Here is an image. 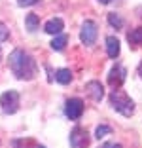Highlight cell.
Masks as SVG:
<instances>
[{
  "label": "cell",
  "mask_w": 142,
  "mask_h": 148,
  "mask_svg": "<svg viewBox=\"0 0 142 148\" xmlns=\"http://www.w3.org/2000/svg\"><path fill=\"white\" fill-rule=\"evenodd\" d=\"M125 78H127V70H125V66L114 65L112 70H110V74H108V84L117 89V87H119L121 84L125 82Z\"/></svg>",
  "instance_id": "7"
},
{
  "label": "cell",
  "mask_w": 142,
  "mask_h": 148,
  "mask_svg": "<svg viewBox=\"0 0 142 148\" xmlns=\"http://www.w3.org/2000/svg\"><path fill=\"white\" fill-rule=\"evenodd\" d=\"M85 91L89 93V97L93 101H97V103L104 97V87H102V84L97 82V80H91V82L85 84Z\"/></svg>",
  "instance_id": "8"
},
{
  "label": "cell",
  "mask_w": 142,
  "mask_h": 148,
  "mask_svg": "<svg viewBox=\"0 0 142 148\" xmlns=\"http://www.w3.org/2000/svg\"><path fill=\"white\" fill-rule=\"evenodd\" d=\"M110 133H112V127H110V125H99V127H97V131H95V137L100 140L102 137L110 135Z\"/></svg>",
  "instance_id": "16"
},
{
  "label": "cell",
  "mask_w": 142,
  "mask_h": 148,
  "mask_svg": "<svg viewBox=\"0 0 142 148\" xmlns=\"http://www.w3.org/2000/svg\"><path fill=\"white\" fill-rule=\"evenodd\" d=\"M0 59H2V49H0Z\"/></svg>",
  "instance_id": "22"
},
{
  "label": "cell",
  "mask_w": 142,
  "mask_h": 148,
  "mask_svg": "<svg viewBox=\"0 0 142 148\" xmlns=\"http://www.w3.org/2000/svg\"><path fill=\"white\" fill-rule=\"evenodd\" d=\"M65 114L66 118L70 120H80L83 114V101L74 97V99H68L66 101V106H65Z\"/></svg>",
  "instance_id": "6"
},
{
  "label": "cell",
  "mask_w": 142,
  "mask_h": 148,
  "mask_svg": "<svg viewBox=\"0 0 142 148\" xmlns=\"http://www.w3.org/2000/svg\"><path fill=\"white\" fill-rule=\"evenodd\" d=\"M36 2H38V0H17V4L23 6V8H25V6H34Z\"/></svg>",
  "instance_id": "18"
},
{
  "label": "cell",
  "mask_w": 142,
  "mask_h": 148,
  "mask_svg": "<svg viewBox=\"0 0 142 148\" xmlns=\"http://www.w3.org/2000/svg\"><path fill=\"white\" fill-rule=\"evenodd\" d=\"M100 4H110V2H112V0H99Z\"/></svg>",
  "instance_id": "21"
},
{
  "label": "cell",
  "mask_w": 142,
  "mask_h": 148,
  "mask_svg": "<svg viewBox=\"0 0 142 148\" xmlns=\"http://www.w3.org/2000/svg\"><path fill=\"white\" fill-rule=\"evenodd\" d=\"M36 148H46V146H36Z\"/></svg>",
  "instance_id": "23"
},
{
  "label": "cell",
  "mask_w": 142,
  "mask_h": 148,
  "mask_svg": "<svg viewBox=\"0 0 142 148\" xmlns=\"http://www.w3.org/2000/svg\"><path fill=\"white\" fill-rule=\"evenodd\" d=\"M0 108L4 114H15L19 108V93L15 89L4 91L0 95Z\"/></svg>",
  "instance_id": "3"
},
{
  "label": "cell",
  "mask_w": 142,
  "mask_h": 148,
  "mask_svg": "<svg viewBox=\"0 0 142 148\" xmlns=\"http://www.w3.org/2000/svg\"><path fill=\"white\" fill-rule=\"evenodd\" d=\"M8 36H10V29L2 21H0V42H6V40H8Z\"/></svg>",
  "instance_id": "17"
},
{
  "label": "cell",
  "mask_w": 142,
  "mask_h": 148,
  "mask_svg": "<svg viewBox=\"0 0 142 148\" xmlns=\"http://www.w3.org/2000/svg\"><path fill=\"white\" fill-rule=\"evenodd\" d=\"M127 40H129L131 44H142V27L133 29V31L127 34Z\"/></svg>",
  "instance_id": "14"
},
{
  "label": "cell",
  "mask_w": 142,
  "mask_h": 148,
  "mask_svg": "<svg viewBox=\"0 0 142 148\" xmlns=\"http://www.w3.org/2000/svg\"><path fill=\"white\" fill-rule=\"evenodd\" d=\"M119 51H121L119 40H117L116 36H108V38H106V53H108V57L116 59V57L119 55Z\"/></svg>",
  "instance_id": "10"
},
{
  "label": "cell",
  "mask_w": 142,
  "mask_h": 148,
  "mask_svg": "<svg viewBox=\"0 0 142 148\" xmlns=\"http://www.w3.org/2000/svg\"><path fill=\"white\" fill-rule=\"evenodd\" d=\"M137 72H138V76H140V78H142V61L138 63V69H137Z\"/></svg>",
  "instance_id": "20"
},
{
  "label": "cell",
  "mask_w": 142,
  "mask_h": 148,
  "mask_svg": "<svg viewBox=\"0 0 142 148\" xmlns=\"http://www.w3.org/2000/svg\"><path fill=\"white\" fill-rule=\"evenodd\" d=\"M55 80L59 84H63V86H66V84L72 82V72H70L68 69H59L55 72Z\"/></svg>",
  "instance_id": "12"
},
{
  "label": "cell",
  "mask_w": 142,
  "mask_h": 148,
  "mask_svg": "<svg viewBox=\"0 0 142 148\" xmlns=\"http://www.w3.org/2000/svg\"><path fill=\"white\" fill-rule=\"evenodd\" d=\"M10 69L15 74V78L19 80H32L38 74V66H36V61L32 59V55L23 49H13L10 53Z\"/></svg>",
  "instance_id": "1"
},
{
  "label": "cell",
  "mask_w": 142,
  "mask_h": 148,
  "mask_svg": "<svg viewBox=\"0 0 142 148\" xmlns=\"http://www.w3.org/2000/svg\"><path fill=\"white\" fill-rule=\"evenodd\" d=\"M25 27H27V31L29 32H36L40 29V19L36 13H29L25 17Z\"/></svg>",
  "instance_id": "11"
},
{
  "label": "cell",
  "mask_w": 142,
  "mask_h": 148,
  "mask_svg": "<svg viewBox=\"0 0 142 148\" xmlns=\"http://www.w3.org/2000/svg\"><path fill=\"white\" fill-rule=\"evenodd\" d=\"M63 29H65V23H63V19L61 17H55V19H49V21L44 25V31L47 32V34H61L63 32Z\"/></svg>",
  "instance_id": "9"
},
{
  "label": "cell",
  "mask_w": 142,
  "mask_h": 148,
  "mask_svg": "<svg viewBox=\"0 0 142 148\" xmlns=\"http://www.w3.org/2000/svg\"><path fill=\"white\" fill-rule=\"evenodd\" d=\"M108 23L112 27H116V29H121V27H123V19H121L117 13H108Z\"/></svg>",
  "instance_id": "15"
},
{
  "label": "cell",
  "mask_w": 142,
  "mask_h": 148,
  "mask_svg": "<svg viewBox=\"0 0 142 148\" xmlns=\"http://www.w3.org/2000/svg\"><path fill=\"white\" fill-rule=\"evenodd\" d=\"M97 34H99V27H97V23L91 21V19L83 21L82 31H80V40H82L83 46H93V44L97 42Z\"/></svg>",
  "instance_id": "4"
},
{
  "label": "cell",
  "mask_w": 142,
  "mask_h": 148,
  "mask_svg": "<svg viewBox=\"0 0 142 148\" xmlns=\"http://www.w3.org/2000/svg\"><path fill=\"white\" fill-rule=\"evenodd\" d=\"M110 105H112V108L117 110L121 116L129 118V116H133V112H134L133 99H131L127 93H123L121 89H114V91L110 93Z\"/></svg>",
  "instance_id": "2"
},
{
  "label": "cell",
  "mask_w": 142,
  "mask_h": 148,
  "mask_svg": "<svg viewBox=\"0 0 142 148\" xmlns=\"http://www.w3.org/2000/svg\"><path fill=\"white\" fill-rule=\"evenodd\" d=\"M66 42H68V36H66V34H57L55 38L51 40V49H55V51H63V49L66 48Z\"/></svg>",
  "instance_id": "13"
},
{
  "label": "cell",
  "mask_w": 142,
  "mask_h": 148,
  "mask_svg": "<svg viewBox=\"0 0 142 148\" xmlns=\"http://www.w3.org/2000/svg\"><path fill=\"white\" fill-rule=\"evenodd\" d=\"M89 143H91V137H89L85 127H80V125L74 127L72 133H70V144H72V148H87Z\"/></svg>",
  "instance_id": "5"
},
{
  "label": "cell",
  "mask_w": 142,
  "mask_h": 148,
  "mask_svg": "<svg viewBox=\"0 0 142 148\" xmlns=\"http://www.w3.org/2000/svg\"><path fill=\"white\" fill-rule=\"evenodd\" d=\"M99 148H121V144H117V143H104L102 146H99Z\"/></svg>",
  "instance_id": "19"
}]
</instances>
